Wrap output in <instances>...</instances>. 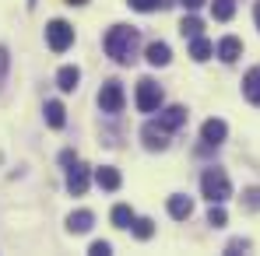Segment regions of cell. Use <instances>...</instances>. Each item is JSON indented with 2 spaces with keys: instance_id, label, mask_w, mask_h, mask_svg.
Returning <instances> with one entry per match:
<instances>
[{
  "instance_id": "cell-12",
  "label": "cell",
  "mask_w": 260,
  "mask_h": 256,
  "mask_svg": "<svg viewBox=\"0 0 260 256\" xmlns=\"http://www.w3.org/2000/svg\"><path fill=\"white\" fill-rule=\"evenodd\" d=\"M243 95H246V102H253L260 109V67L246 70V78H243Z\"/></svg>"
},
{
  "instance_id": "cell-17",
  "label": "cell",
  "mask_w": 260,
  "mask_h": 256,
  "mask_svg": "<svg viewBox=\"0 0 260 256\" xmlns=\"http://www.w3.org/2000/svg\"><path fill=\"white\" fill-rule=\"evenodd\" d=\"M78 81H81V70L78 67H60V74H56V88L60 91H74Z\"/></svg>"
},
{
  "instance_id": "cell-6",
  "label": "cell",
  "mask_w": 260,
  "mask_h": 256,
  "mask_svg": "<svg viewBox=\"0 0 260 256\" xmlns=\"http://www.w3.org/2000/svg\"><path fill=\"white\" fill-rule=\"evenodd\" d=\"M141 140H144L148 151H166V148H169V130L162 127V123H144Z\"/></svg>"
},
{
  "instance_id": "cell-5",
  "label": "cell",
  "mask_w": 260,
  "mask_h": 256,
  "mask_svg": "<svg viewBox=\"0 0 260 256\" xmlns=\"http://www.w3.org/2000/svg\"><path fill=\"white\" fill-rule=\"evenodd\" d=\"M123 102H127V95H123V85H120V81H106V85H102V91H99V109H102V113L116 116V113L123 109Z\"/></svg>"
},
{
  "instance_id": "cell-15",
  "label": "cell",
  "mask_w": 260,
  "mask_h": 256,
  "mask_svg": "<svg viewBox=\"0 0 260 256\" xmlns=\"http://www.w3.org/2000/svg\"><path fill=\"white\" fill-rule=\"evenodd\" d=\"M91 225H95V214L91 211H74L71 217H67V228H71L74 235H85Z\"/></svg>"
},
{
  "instance_id": "cell-8",
  "label": "cell",
  "mask_w": 260,
  "mask_h": 256,
  "mask_svg": "<svg viewBox=\"0 0 260 256\" xmlns=\"http://www.w3.org/2000/svg\"><path fill=\"white\" fill-rule=\"evenodd\" d=\"M215 53H218V60H221V63H236V60L243 56V43H239L236 35H225V39L215 46Z\"/></svg>"
},
{
  "instance_id": "cell-25",
  "label": "cell",
  "mask_w": 260,
  "mask_h": 256,
  "mask_svg": "<svg viewBox=\"0 0 260 256\" xmlns=\"http://www.w3.org/2000/svg\"><path fill=\"white\" fill-rule=\"evenodd\" d=\"M243 207H246V211H260V186H250V190L243 193Z\"/></svg>"
},
{
  "instance_id": "cell-7",
  "label": "cell",
  "mask_w": 260,
  "mask_h": 256,
  "mask_svg": "<svg viewBox=\"0 0 260 256\" xmlns=\"http://www.w3.org/2000/svg\"><path fill=\"white\" fill-rule=\"evenodd\" d=\"M88 169L81 165V162H74V165H67V190L74 193V197H85L88 193Z\"/></svg>"
},
{
  "instance_id": "cell-23",
  "label": "cell",
  "mask_w": 260,
  "mask_h": 256,
  "mask_svg": "<svg viewBox=\"0 0 260 256\" xmlns=\"http://www.w3.org/2000/svg\"><path fill=\"white\" fill-rule=\"evenodd\" d=\"M208 225H211V228H225V225H229V214H225L221 204H211V211H208Z\"/></svg>"
},
{
  "instance_id": "cell-2",
  "label": "cell",
  "mask_w": 260,
  "mask_h": 256,
  "mask_svg": "<svg viewBox=\"0 0 260 256\" xmlns=\"http://www.w3.org/2000/svg\"><path fill=\"white\" fill-rule=\"evenodd\" d=\"M201 193L211 200V204H225L229 197H232V182H229V175L221 169H204V175H201Z\"/></svg>"
},
{
  "instance_id": "cell-31",
  "label": "cell",
  "mask_w": 260,
  "mask_h": 256,
  "mask_svg": "<svg viewBox=\"0 0 260 256\" xmlns=\"http://www.w3.org/2000/svg\"><path fill=\"white\" fill-rule=\"evenodd\" d=\"M253 18H257V28H260V0L253 4Z\"/></svg>"
},
{
  "instance_id": "cell-14",
  "label": "cell",
  "mask_w": 260,
  "mask_h": 256,
  "mask_svg": "<svg viewBox=\"0 0 260 256\" xmlns=\"http://www.w3.org/2000/svg\"><path fill=\"white\" fill-rule=\"evenodd\" d=\"M169 214H173L176 221H186V217L193 214V200H190V197H183V193L169 197Z\"/></svg>"
},
{
  "instance_id": "cell-3",
  "label": "cell",
  "mask_w": 260,
  "mask_h": 256,
  "mask_svg": "<svg viewBox=\"0 0 260 256\" xmlns=\"http://www.w3.org/2000/svg\"><path fill=\"white\" fill-rule=\"evenodd\" d=\"M134 102H137L141 113H158V109H162V88L155 85L151 78H141V81H137V95H134Z\"/></svg>"
},
{
  "instance_id": "cell-9",
  "label": "cell",
  "mask_w": 260,
  "mask_h": 256,
  "mask_svg": "<svg viewBox=\"0 0 260 256\" xmlns=\"http://www.w3.org/2000/svg\"><path fill=\"white\" fill-rule=\"evenodd\" d=\"M225 133H229L225 120H208V123L201 127V140H204L208 148H215V144H221V140H225Z\"/></svg>"
},
{
  "instance_id": "cell-10",
  "label": "cell",
  "mask_w": 260,
  "mask_h": 256,
  "mask_svg": "<svg viewBox=\"0 0 260 256\" xmlns=\"http://www.w3.org/2000/svg\"><path fill=\"white\" fill-rule=\"evenodd\" d=\"M95 182H99V190H120V182H123V175L120 169H113V165H102V169H95Z\"/></svg>"
},
{
  "instance_id": "cell-18",
  "label": "cell",
  "mask_w": 260,
  "mask_h": 256,
  "mask_svg": "<svg viewBox=\"0 0 260 256\" xmlns=\"http://www.w3.org/2000/svg\"><path fill=\"white\" fill-rule=\"evenodd\" d=\"M211 53H215V46L208 43L204 35H197V39H190V56H193L197 63H204V60H211Z\"/></svg>"
},
{
  "instance_id": "cell-24",
  "label": "cell",
  "mask_w": 260,
  "mask_h": 256,
  "mask_svg": "<svg viewBox=\"0 0 260 256\" xmlns=\"http://www.w3.org/2000/svg\"><path fill=\"white\" fill-rule=\"evenodd\" d=\"M169 0H130V7L134 11H141V14H151V11H158V7H166Z\"/></svg>"
},
{
  "instance_id": "cell-13",
  "label": "cell",
  "mask_w": 260,
  "mask_h": 256,
  "mask_svg": "<svg viewBox=\"0 0 260 256\" xmlns=\"http://www.w3.org/2000/svg\"><path fill=\"white\" fill-rule=\"evenodd\" d=\"M144 56H148V63H151V67H166V63L173 60V49H169L166 43H148Z\"/></svg>"
},
{
  "instance_id": "cell-1",
  "label": "cell",
  "mask_w": 260,
  "mask_h": 256,
  "mask_svg": "<svg viewBox=\"0 0 260 256\" xmlns=\"http://www.w3.org/2000/svg\"><path fill=\"white\" fill-rule=\"evenodd\" d=\"M137 43H141V35H137V28H130V25H113L109 32H106V53L116 60V63H134L137 60Z\"/></svg>"
},
{
  "instance_id": "cell-20",
  "label": "cell",
  "mask_w": 260,
  "mask_h": 256,
  "mask_svg": "<svg viewBox=\"0 0 260 256\" xmlns=\"http://www.w3.org/2000/svg\"><path fill=\"white\" fill-rule=\"evenodd\" d=\"M179 32H183V39H197V35L204 32V25H201V18H193V14H186V18L179 21Z\"/></svg>"
},
{
  "instance_id": "cell-22",
  "label": "cell",
  "mask_w": 260,
  "mask_h": 256,
  "mask_svg": "<svg viewBox=\"0 0 260 256\" xmlns=\"http://www.w3.org/2000/svg\"><path fill=\"white\" fill-rule=\"evenodd\" d=\"M130 228H134V235H137L141 242L155 235V221H151V217H134V225H130Z\"/></svg>"
},
{
  "instance_id": "cell-16",
  "label": "cell",
  "mask_w": 260,
  "mask_h": 256,
  "mask_svg": "<svg viewBox=\"0 0 260 256\" xmlns=\"http://www.w3.org/2000/svg\"><path fill=\"white\" fill-rule=\"evenodd\" d=\"M43 113H46V123H49L53 130H60L63 123H67V109H63V102H46Z\"/></svg>"
},
{
  "instance_id": "cell-19",
  "label": "cell",
  "mask_w": 260,
  "mask_h": 256,
  "mask_svg": "<svg viewBox=\"0 0 260 256\" xmlns=\"http://www.w3.org/2000/svg\"><path fill=\"white\" fill-rule=\"evenodd\" d=\"M109 217H113V225H116V228H130V225H134V217H137V214L130 211L127 204H116V207H113V214H109Z\"/></svg>"
},
{
  "instance_id": "cell-29",
  "label": "cell",
  "mask_w": 260,
  "mask_h": 256,
  "mask_svg": "<svg viewBox=\"0 0 260 256\" xmlns=\"http://www.w3.org/2000/svg\"><path fill=\"white\" fill-rule=\"evenodd\" d=\"M60 162H63V165H74V162H78V155H74V151H63V155H60Z\"/></svg>"
},
{
  "instance_id": "cell-26",
  "label": "cell",
  "mask_w": 260,
  "mask_h": 256,
  "mask_svg": "<svg viewBox=\"0 0 260 256\" xmlns=\"http://www.w3.org/2000/svg\"><path fill=\"white\" fill-rule=\"evenodd\" d=\"M7 70H11V56H7V46H0V88L7 81Z\"/></svg>"
},
{
  "instance_id": "cell-21",
  "label": "cell",
  "mask_w": 260,
  "mask_h": 256,
  "mask_svg": "<svg viewBox=\"0 0 260 256\" xmlns=\"http://www.w3.org/2000/svg\"><path fill=\"white\" fill-rule=\"evenodd\" d=\"M211 14H215V21H229L236 14V0H215L211 4Z\"/></svg>"
},
{
  "instance_id": "cell-27",
  "label": "cell",
  "mask_w": 260,
  "mask_h": 256,
  "mask_svg": "<svg viewBox=\"0 0 260 256\" xmlns=\"http://www.w3.org/2000/svg\"><path fill=\"white\" fill-rule=\"evenodd\" d=\"M246 249H250V239H232L225 246V253H246Z\"/></svg>"
},
{
  "instance_id": "cell-30",
  "label": "cell",
  "mask_w": 260,
  "mask_h": 256,
  "mask_svg": "<svg viewBox=\"0 0 260 256\" xmlns=\"http://www.w3.org/2000/svg\"><path fill=\"white\" fill-rule=\"evenodd\" d=\"M179 4H183V7H186V11H197V7H201V4H204V0H179Z\"/></svg>"
},
{
  "instance_id": "cell-11",
  "label": "cell",
  "mask_w": 260,
  "mask_h": 256,
  "mask_svg": "<svg viewBox=\"0 0 260 256\" xmlns=\"http://www.w3.org/2000/svg\"><path fill=\"white\" fill-rule=\"evenodd\" d=\"M158 123L173 133V130H179L183 123H186V109H183V105H169V109H162V113H158Z\"/></svg>"
},
{
  "instance_id": "cell-28",
  "label": "cell",
  "mask_w": 260,
  "mask_h": 256,
  "mask_svg": "<svg viewBox=\"0 0 260 256\" xmlns=\"http://www.w3.org/2000/svg\"><path fill=\"white\" fill-rule=\"evenodd\" d=\"M88 253H91V256H109V253H113V246H109V242H91Z\"/></svg>"
},
{
  "instance_id": "cell-32",
  "label": "cell",
  "mask_w": 260,
  "mask_h": 256,
  "mask_svg": "<svg viewBox=\"0 0 260 256\" xmlns=\"http://www.w3.org/2000/svg\"><path fill=\"white\" fill-rule=\"evenodd\" d=\"M67 4H71V7H85L88 0H67Z\"/></svg>"
},
{
  "instance_id": "cell-4",
  "label": "cell",
  "mask_w": 260,
  "mask_h": 256,
  "mask_svg": "<svg viewBox=\"0 0 260 256\" xmlns=\"http://www.w3.org/2000/svg\"><path fill=\"white\" fill-rule=\"evenodd\" d=\"M46 43H49V49L53 53H67L71 46H74V28L67 25V21H49L46 25Z\"/></svg>"
}]
</instances>
